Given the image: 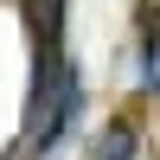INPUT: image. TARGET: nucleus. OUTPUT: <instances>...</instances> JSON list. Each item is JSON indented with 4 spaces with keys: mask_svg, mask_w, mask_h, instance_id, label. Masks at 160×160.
<instances>
[{
    "mask_svg": "<svg viewBox=\"0 0 160 160\" xmlns=\"http://www.w3.org/2000/svg\"><path fill=\"white\" fill-rule=\"evenodd\" d=\"M77 115H83V83H77V71H71V77H64V96H58V109H51V122L38 128L32 141H26V160H45V154H58L64 141H71Z\"/></svg>",
    "mask_w": 160,
    "mask_h": 160,
    "instance_id": "obj_1",
    "label": "nucleus"
},
{
    "mask_svg": "<svg viewBox=\"0 0 160 160\" xmlns=\"http://www.w3.org/2000/svg\"><path fill=\"white\" fill-rule=\"evenodd\" d=\"M135 154H141V135L128 122H109L96 135V148H90V160H135Z\"/></svg>",
    "mask_w": 160,
    "mask_h": 160,
    "instance_id": "obj_2",
    "label": "nucleus"
},
{
    "mask_svg": "<svg viewBox=\"0 0 160 160\" xmlns=\"http://www.w3.org/2000/svg\"><path fill=\"white\" fill-rule=\"evenodd\" d=\"M148 90H160V26H148Z\"/></svg>",
    "mask_w": 160,
    "mask_h": 160,
    "instance_id": "obj_3",
    "label": "nucleus"
}]
</instances>
